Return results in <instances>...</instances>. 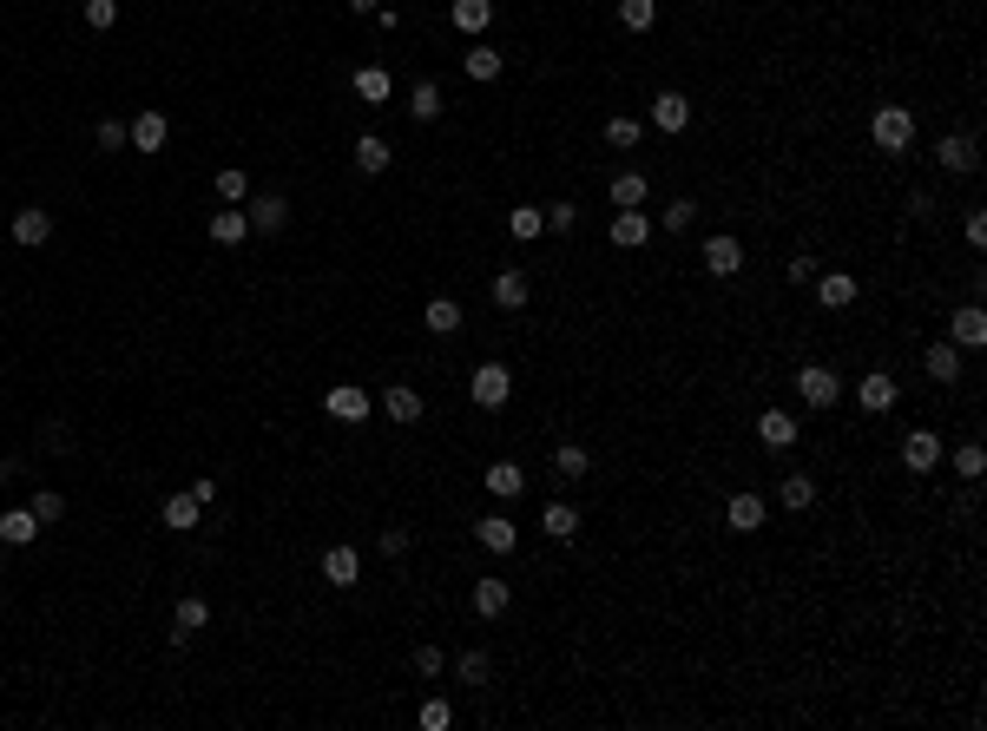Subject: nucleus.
<instances>
[{
  "instance_id": "17",
  "label": "nucleus",
  "mask_w": 987,
  "mask_h": 731,
  "mask_svg": "<svg viewBox=\"0 0 987 731\" xmlns=\"http://www.w3.org/2000/svg\"><path fill=\"white\" fill-rule=\"evenodd\" d=\"M935 159H941V172H955V178H968L974 165H981V159H974V139H968V132L941 139V145H935Z\"/></svg>"
},
{
  "instance_id": "31",
  "label": "nucleus",
  "mask_w": 987,
  "mask_h": 731,
  "mask_svg": "<svg viewBox=\"0 0 987 731\" xmlns=\"http://www.w3.org/2000/svg\"><path fill=\"white\" fill-rule=\"evenodd\" d=\"M448 20H455L461 33H481L487 20H494V0H455V7H448Z\"/></svg>"
},
{
  "instance_id": "25",
  "label": "nucleus",
  "mask_w": 987,
  "mask_h": 731,
  "mask_svg": "<svg viewBox=\"0 0 987 731\" xmlns=\"http://www.w3.org/2000/svg\"><path fill=\"white\" fill-rule=\"evenodd\" d=\"M520 488H527V468H520V461H494V468H487V494H501V501H514Z\"/></svg>"
},
{
  "instance_id": "42",
  "label": "nucleus",
  "mask_w": 987,
  "mask_h": 731,
  "mask_svg": "<svg viewBox=\"0 0 987 731\" xmlns=\"http://www.w3.org/2000/svg\"><path fill=\"white\" fill-rule=\"evenodd\" d=\"M218 198H224V205H244V198H251V178L237 172V165H224V172H218Z\"/></svg>"
},
{
  "instance_id": "14",
  "label": "nucleus",
  "mask_w": 987,
  "mask_h": 731,
  "mask_svg": "<svg viewBox=\"0 0 987 731\" xmlns=\"http://www.w3.org/2000/svg\"><path fill=\"white\" fill-rule=\"evenodd\" d=\"M204 626H211V606H204L198 593H185V600H178V613H172V646H185V639L204 633Z\"/></svg>"
},
{
  "instance_id": "29",
  "label": "nucleus",
  "mask_w": 987,
  "mask_h": 731,
  "mask_svg": "<svg viewBox=\"0 0 987 731\" xmlns=\"http://www.w3.org/2000/svg\"><path fill=\"white\" fill-rule=\"evenodd\" d=\"M244 238H251L244 211H211V244H244Z\"/></svg>"
},
{
  "instance_id": "44",
  "label": "nucleus",
  "mask_w": 987,
  "mask_h": 731,
  "mask_svg": "<svg viewBox=\"0 0 987 731\" xmlns=\"http://www.w3.org/2000/svg\"><path fill=\"white\" fill-rule=\"evenodd\" d=\"M639 119H626V112H619V119H606V145H619V152H626V145H639Z\"/></svg>"
},
{
  "instance_id": "28",
  "label": "nucleus",
  "mask_w": 987,
  "mask_h": 731,
  "mask_svg": "<svg viewBox=\"0 0 987 731\" xmlns=\"http://www.w3.org/2000/svg\"><path fill=\"white\" fill-rule=\"evenodd\" d=\"M356 172H369V178H376V172H389V139L362 132V139H356Z\"/></svg>"
},
{
  "instance_id": "6",
  "label": "nucleus",
  "mask_w": 987,
  "mask_h": 731,
  "mask_svg": "<svg viewBox=\"0 0 987 731\" xmlns=\"http://www.w3.org/2000/svg\"><path fill=\"white\" fill-rule=\"evenodd\" d=\"M132 152H158V145H165V139H172V126H165V112H158V106H145V112H132Z\"/></svg>"
},
{
  "instance_id": "2",
  "label": "nucleus",
  "mask_w": 987,
  "mask_h": 731,
  "mask_svg": "<svg viewBox=\"0 0 987 731\" xmlns=\"http://www.w3.org/2000/svg\"><path fill=\"white\" fill-rule=\"evenodd\" d=\"M514 396V369L507 363H481L474 369V409H507Z\"/></svg>"
},
{
  "instance_id": "30",
  "label": "nucleus",
  "mask_w": 987,
  "mask_h": 731,
  "mask_svg": "<svg viewBox=\"0 0 987 731\" xmlns=\"http://www.w3.org/2000/svg\"><path fill=\"white\" fill-rule=\"evenodd\" d=\"M928 376H935V382H955V376H961V350L948 343V336H941V343H928Z\"/></svg>"
},
{
  "instance_id": "55",
  "label": "nucleus",
  "mask_w": 987,
  "mask_h": 731,
  "mask_svg": "<svg viewBox=\"0 0 987 731\" xmlns=\"http://www.w3.org/2000/svg\"><path fill=\"white\" fill-rule=\"evenodd\" d=\"M349 7H356V14H376V7H382V0H349Z\"/></svg>"
},
{
  "instance_id": "35",
  "label": "nucleus",
  "mask_w": 987,
  "mask_h": 731,
  "mask_svg": "<svg viewBox=\"0 0 987 731\" xmlns=\"http://www.w3.org/2000/svg\"><path fill=\"white\" fill-rule=\"evenodd\" d=\"M658 20V0H619V27L626 33H652Z\"/></svg>"
},
{
  "instance_id": "52",
  "label": "nucleus",
  "mask_w": 987,
  "mask_h": 731,
  "mask_svg": "<svg viewBox=\"0 0 987 731\" xmlns=\"http://www.w3.org/2000/svg\"><path fill=\"white\" fill-rule=\"evenodd\" d=\"M961 231H968V244L981 251V244H987V211H968V224H961Z\"/></svg>"
},
{
  "instance_id": "24",
  "label": "nucleus",
  "mask_w": 987,
  "mask_h": 731,
  "mask_svg": "<svg viewBox=\"0 0 987 731\" xmlns=\"http://www.w3.org/2000/svg\"><path fill=\"white\" fill-rule=\"evenodd\" d=\"M382 409H389V422H422V396H415L408 382H395V389H382Z\"/></svg>"
},
{
  "instance_id": "32",
  "label": "nucleus",
  "mask_w": 987,
  "mask_h": 731,
  "mask_svg": "<svg viewBox=\"0 0 987 731\" xmlns=\"http://www.w3.org/2000/svg\"><path fill=\"white\" fill-rule=\"evenodd\" d=\"M494 303H501V310H527V271H501L494 277Z\"/></svg>"
},
{
  "instance_id": "11",
  "label": "nucleus",
  "mask_w": 987,
  "mask_h": 731,
  "mask_svg": "<svg viewBox=\"0 0 987 731\" xmlns=\"http://www.w3.org/2000/svg\"><path fill=\"white\" fill-rule=\"evenodd\" d=\"M652 231H658V224L645 218V211H619V218H612V244H619V251H645Z\"/></svg>"
},
{
  "instance_id": "46",
  "label": "nucleus",
  "mask_w": 987,
  "mask_h": 731,
  "mask_svg": "<svg viewBox=\"0 0 987 731\" xmlns=\"http://www.w3.org/2000/svg\"><path fill=\"white\" fill-rule=\"evenodd\" d=\"M455 725V705L448 699H422V731H448Z\"/></svg>"
},
{
  "instance_id": "53",
  "label": "nucleus",
  "mask_w": 987,
  "mask_h": 731,
  "mask_svg": "<svg viewBox=\"0 0 987 731\" xmlns=\"http://www.w3.org/2000/svg\"><path fill=\"white\" fill-rule=\"evenodd\" d=\"M191 494H198V508H211V501H218V481L198 475V481H191Z\"/></svg>"
},
{
  "instance_id": "7",
  "label": "nucleus",
  "mask_w": 987,
  "mask_h": 731,
  "mask_svg": "<svg viewBox=\"0 0 987 731\" xmlns=\"http://www.w3.org/2000/svg\"><path fill=\"white\" fill-rule=\"evenodd\" d=\"M652 126H658V132H685V126H691V99L678 93V86H665V93L652 99Z\"/></svg>"
},
{
  "instance_id": "4",
  "label": "nucleus",
  "mask_w": 987,
  "mask_h": 731,
  "mask_svg": "<svg viewBox=\"0 0 987 731\" xmlns=\"http://www.w3.org/2000/svg\"><path fill=\"white\" fill-rule=\"evenodd\" d=\"M856 402H862L869 415H889L895 402H902V389H895V376H889V369H869V376L856 382Z\"/></svg>"
},
{
  "instance_id": "43",
  "label": "nucleus",
  "mask_w": 987,
  "mask_h": 731,
  "mask_svg": "<svg viewBox=\"0 0 987 731\" xmlns=\"http://www.w3.org/2000/svg\"><path fill=\"white\" fill-rule=\"evenodd\" d=\"M27 508H33V521H40V527H53V521H60V514H66V501H60V494H53V488H40V494H33V501H27Z\"/></svg>"
},
{
  "instance_id": "19",
  "label": "nucleus",
  "mask_w": 987,
  "mask_h": 731,
  "mask_svg": "<svg viewBox=\"0 0 987 731\" xmlns=\"http://www.w3.org/2000/svg\"><path fill=\"white\" fill-rule=\"evenodd\" d=\"M47 238H53V211H40V205L14 211V244H47Z\"/></svg>"
},
{
  "instance_id": "13",
  "label": "nucleus",
  "mask_w": 987,
  "mask_h": 731,
  "mask_svg": "<svg viewBox=\"0 0 987 731\" xmlns=\"http://www.w3.org/2000/svg\"><path fill=\"white\" fill-rule=\"evenodd\" d=\"M244 218H251V231H283V224H290V198H283V191H264V198H251Z\"/></svg>"
},
{
  "instance_id": "38",
  "label": "nucleus",
  "mask_w": 987,
  "mask_h": 731,
  "mask_svg": "<svg viewBox=\"0 0 987 731\" xmlns=\"http://www.w3.org/2000/svg\"><path fill=\"white\" fill-rule=\"evenodd\" d=\"M540 527H547L553 541H573V534H580V514L566 508V501H553V508H547V514H540Z\"/></svg>"
},
{
  "instance_id": "40",
  "label": "nucleus",
  "mask_w": 987,
  "mask_h": 731,
  "mask_svg": "<svg viewBox=\"0 0 987 731\" xmlns=\"http://www.w3.org/2000/svg\"><path fill=\"white\" fill-rule=\"evenodd\" d=\"M955 475H961V481H981V475H987L981 442H961V448H955Z\"/></svg>"
},
{
  "instance_id": "54",
  "label": "nucleus",
  "mask_w": 987,
  "mask_h": 731,
  "mask_svg": "<svg viewBox=\"0 0 987 731\" xmlns=\"http://www.w3.org/2000/svg\"><path fill=\"white\" fill-rule=\"evenodd\" d=\"M14 475H20V461L7 455V461H0V488H7V481H14Z\"/></svg>"
},
{
  "instance_id": "33",
  "label": "nucleus",
  "mask_w": 987,
  "mask_h": 731,
  "mask_svg": "<svg viewBox=\"0 0 987 731\" xmlns=\"http://www.w3.org/2000/svg\"><path fill=\"white\" fill-rule=\"evenodd\" d=\"M777 501H784L790 514L816 508V481H810V475H784V488H777Z\"/></svg>"
},
{
  "instance_id": "10",
  "label": "nucleus",
  "mask_w": 987,
  "mask_h": 731,
  "mask_svg": "<svg viewBox=\"0 0 987 731\" xmlns=\"http://www.w3.org/2000/svg\"><path fill=\"white\" fill-rule=\"evenodd\" d=\"M474 541H481L487 554H514V547H520V527L507 521V514H487V521H474Z\"/></svg>"
},
{
  "instance_id": "22",
  "label": "nucleus",
  "mask_w": 987,
  "mask_h": 731,
  "mask_svg": "<svg viewBox=\"0 0 987 731\" xmlns=\"http://www.w3.org/2000/svg\"><path fill=\"white\" fill-rule=\"evenodd\" d=\"M158 514H165V527H172V534H191L204 508H198V494L185 488V494H172V501H165V508H158Z\"/></svg>"
},
{
  "instance_id": "45",
  "label": "nucleus",
  "mask_w": 987,
  "mask_h": 731,
  "mask_svg": "<svg viewBox=\"0 0 987 731\" xmlns=\"http://www.w3.org/2000/svg\"><path fill=\"white\" fill-rule=\"evenodd\" d=\"M455 672H461V685H487V672H494V666H487V652H461Z\"/></svg>"
},
{
  "instance_id": "41",
  "label": "nucleus",
  "mask_w": 987,
  "mask_h": 731,
  "mask_svg": "<svg viewBox=\"0 0 987 731\" xmlns=\"http://www.w3.org/2000/svg\"><path fill=\"white\" fill-rule=\"evenodd\" d=\"M553 468H560V475H566V481H580V475H586V468H593V455H586V448H580V442H566V448H560V455H553Z\"/></svg>"
},
{
  "instance_id": "26",
  "label": "nucleus",
  "mask_w": 987,
  "mask_h": 731,
  "mask_svg": "<svg viewBox=\"0 0 987 731\" xmlns=\"http://www.w3.org/2000/svg\"><path fill=\"white\" fill-rule=\"evenodd\" d=\"M33 534H40V521H33V508H7V514H0V541H7V547H27Z\"/></svg>"
},
{
  "instance_id": "48",
  "label": "nucleus",
  "mask_w": 987,
  "mask_h": 731,
  "mask_svg": "<svg viewBox=\"0 0 987 731\" xmlns=\"http://www.w3.org/2000/svg\"><path fill=\"white\" fill-rule=\"evenodd\" d=\"M691 218H698V205H691V198H672V205H665V218H658V231H685Z\"/></svg>"
},
{
  "instance_id": "49",
  "label": "nucleus",
  "mask_w": 987,
  "mask_h": 731,
  "mask_svg": "<svg viewBox=\"0 0 987 731\" xmlns=\"http://www.w3.org/2000/svg\"><path fill=\"white\" fill-rule=\"evenodd\" d=\"M540 211H547V231H573L580 224V205H566V198L560 205H540Z\"/></svg>"
},
{
  "instance_id": "21",
  "label": "nucleus",
  "mask_w": 987,
  "mask_h": 731,
  "mask_svg": "<svg viewBox=\"0 0 987 731\" xmlns=\"http://www.w3.org/2000/svg\"><path fill=\"white\" fill-rule=\"evenodd\" d=\"M757 435H764V448H790L797 442V422H790V409H764L757 415Z\"/></svg>"
},
{
  "instance_id": "47",
  "label": "nucleus",
  "mask_w": 987,
  "mask_h": 731,
  "mask_svg": "<svg viewBox=\"0 0 987 731\" xmlns=\"http://www.w3.org/2000/svg\"><path fill=\"white\" fill-rule=\"evenodd\" d=\"M93 139H99V152H126V145H132V132L119 126V119H99V132H93Z\"/></svg>"
},
{
  "instance_id": "37",
  "label": "nucleus",
  "mask_w": 987,
  "mask_h": 731,
  "mask_svg": "<svg viewBox=\"0 0 987 731\" xmlns=\"http://www.w3.org/2000/svg\"><path fill=\"white\" fill-rule=\"evenodd\" d=\"M507 231H514L520 244H527V238H540V231H547V211H540V205H520V211H507Z\"/></svg>"
},
{
  "instance_id": "3",
  "label": "nucleus",
  "mask_w": 987,
  "mask_h": 731,
  "mask_svg": "<svg viewBox=\"0 0 987 731\" xmlns=\"http://www.w3.org/2000/svg\"><path fill=\"white\" fill-rule=\"evenodd\" d=\"M797 389H803V402H810V409H830V402L843 396V376H836V369H823V363H810V369H797Z\"/></svg>"
},
{
  "instance_id": "50",
  "label": "nucleus",
  "mask_w": 987,
  "mask_h": 731,
  "mask_svg": "<svg viewBox=\"0 0 987 731\" xmlns=\"http://www.w3.org/2000/svg\"><path fill=\"white\" fill-rule=\"evenodd\" d=\"M112 20H119V0H86V27H99V33H106Z\"/></svg>"
},
{
  "instance_id": "36",
  "label": "nucleus",
  "mask_w": 987,
  "mask_h": 731,
  "mask_svg": "<svg viewBox=\"0 0 987 731\" xmlns=\"http://www.w3.org/2000/svg\"><path fill=\"white\" fill-rule=\"evenodd\" d=\"M408 112H415V126H428V119H441V86L422 80L415 93H408Z\"/></svg>"
},
{
  "instance_id": "23",
  "label": "nucleus",
  "mask_w": 987,
  "mask_h": 731,
  "mask_svg": "<svg viewBox=\"0 0 987 731\" xmlns=\"http://www.w3.org/2000/svg\"><path fill=\"white\" fill-rule=\"evenodd\" d=\"M507 600H514V593H507V580H474V613H481V620H501Z\"/></svg>"
},
{
  "instance_id": "34",
  "label": "nucleus",
  "mask_w": 987,
  "mask_h": 731,
  "mask_svg": "<svg viewBox=\"0 0 987 731\" xmlns=\"http://www.w3.org/2000/svg\"><path fill=\"white\" fill-rule=\"evenodd\" d=\"M461 66H468V80H474V86L501 80V53H494V47H474V53H461Z\"/></svg>"
},
{
  "instance_id": "15",
  "label": "nucleus",
  "mask_w": 987,
  "mask_h": 731,
  "mask_svg": "<svg viewBox=\"0 0 987 731\" xmlns=\"http://www.w3.org/2000/svg\"><path fill=\"white\" fill-rule=\"evenodd\" d=\"M902 461H909L915 475H928V468H941V435H935V429H915L909 442H902Z\"/></svg>"
},
{
  "instance_id": "8",
  "label": "nucleus",
  "mask_w": 987,
  "mask_h": 731,
  "mask_svg": "<svg viewBox=\"0 0 987 731\" xmlns=\"http://www.w3.org/2000/svg\"><path fill=\"white\" fill-rule=\"evenodd\" d=\"M705 271L711 277H737V271H744V244H737L731 231H718V238L705 244Z\"/></svg>"
},
{
  "instance_id": "1",
  "label": "nucleus",
  "mask_w": 987,
  "mask_h": 731,
  "mask_svg": "<svg viewBox=\"0 0 987 731\" xmlns=\"http://www.w3.org/2000/svg\"><path fill=\"white\" fill-rule=\"evenodd\" d=\"M869 139H876L882 152H895V159H902V152L915 145V112H909V106H876V119H869Z\"/></svg>"
},
{
  "instance_id": "51",
  "label": "nucleus",
  "mask_w": 987,
  "mask_h": 731,
  "mask_svg": "<svg viewBox=\"0 0 987 731\" xmlns=\"http://www.w3.org/2000/svg\"><path fill=\"white\" fill-rule=\"evenodd\" d=\"M441 666H448V659H441V646H415V672H422V679H435Z\"/></svg>"
},
{
  "instance_id": "9",
  "label": "nucleus",
  "mask_w": 987,
  "mask_h": 731,
  "mask_svg": "<svg viewBox=\"0 0 987 731\" xmlns=\"http://www.w3.org/2000/svg\"><path fill=\"white\" fill-rule=\"evenodd\" d=\"M724 521L737 527V534H757L764 527V494H751V488H737L731 501H724Z\"/></svg>"
},
{
  "instance_id": "39",
  "label": "nucleus",
  "mask_w": 987,
  "mask_h": 731,
  "mask_svg": "<svg viewBox=\"0 0 987 731\" xmlns=\"http://www.w3.org/2000/svg\"><path fill=\"white\" fill-rule=\"evenodd\" d=\"M356 93L369 99V106H382L395 86H389V73H382V66H356Z\"/></svg>"
},
{
  "instance_id": "18",
  "label": "nucleus",
  "mask_w": 987,
  "mask_h": 731,
  "mask_svg": "<svg viewBox=\"0 0 987 731\" xmlns=\"http://www.w3.org/2000/svg\"><path fill=\"white\" fill-rule=\"evenodd\" d=\"M816 303H823V310H849V303H856V277H849V271L816 277Z\"/></svg>"
},
{
  "instance_id": "16",
  "label": "nucleus",
  "mask_w": 987,
  "mask_h": 731,
  "mask_svg": "<svg viewBox=\"0 0 987 731\" xmlns=\"http://www.w3.org/2000/svg\"><path fill=\"white\" fill-rule=\"evenodd\" d=\"M323 580H329V587H356V580H362V554H356V547H329V554H323Z\"/></svg>"
},
{
  "instance_id": "20",
  "label": "nucleus",
  "mask_w": 987,
  "mask_h": 731,
  "mask_svg": "<svg viewBox=\"0 0 987 731\" xmlns=\"http://www.w3.org/2000/svg\"><path fill=\"white\" fill-rule=\"evenodd\" d=\"M645 198H652V178H645V172H619V178H612V205H619V211H639Z\"/></svg>"
},
{
  "instance_id": "27",
  "label": "nucleus",
  "mask_w": 987,
  "mask_h": 731,
  "mask_svg": "<svg viewBox=\"0 0 987 731\" xmlns=\"http://www.w3.org/2000/svg\"><path fill=\"white\" fill-rule=\"evenodd\" d=\"M422 323H428L435 336H455V330H461V303H455V297H428Z\"/></svg>"
},
{
  "instance_id": "12",
  "label": "nucleus",
  "mask_w": 987,
  "mask_h": 731,
  "mask_svg": "<svg viewBox=\"0 0 987 731\" xmlns=\"http://www.w3.org/2000/svg\"><path fill=\"white\" fill-rule=\"evenodd\" d=\"M948 330H955V350H981V343H987V310H981V303H961Z\"/></svg>"
},
{
  "instance_id": "5",
  "label": "nucleus",
  "mask_w": 987,
  "mask_h": 731,
  "mask_svg": "<svg viewBox=\"0 0 987 731\" xmlns=\"http://www.w3.org/2000/svg\"><path fill=\"white\" fill-rule=\"evenodd\" d=\"M323 409L336 415V422H369V389H356V382H336L323 396Z\"/></svg>"
}]
</instances>
